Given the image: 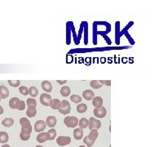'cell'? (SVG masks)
<instances>
[{"mask_svg":"<svg viewBox=\"0 0 159 147\" xmlns=\"http://www.w3.org/2000/svg\"><path fill=\"white\" fill-rule=\"evenodd\" d=\"M57 83H59V84L60 85H63V84H65V83H67V81L66 80H57Z\"/></svg>","mask_w":159,"mask_h":147,"instance_id":"36","label":"cell"},{"mask_svg":"<svg viewBox=\"0 0 159 147\" xmlns=\"http://www.w3.org/2000/svg\"><path fill=\"white\" fill-rule=\"evenodd\" d=\"M60 94L62 95L63 97H69L71 92V90H70V87H68V86H64V87H61L60 89Z\"/></svg>","mask_w":159,"mask_h":147,"instance_id":"23","label":"cell"},{"mask_svg":"<svg viewBox=\"0 0 159 147\" xmlns=\"http://www.w3.org/2000/svg\"><path fill=\"white\" fill-rule=\"evenodd\" d=\"M46 127L47 125L45 123V122L43 120H38L37 122L35 123L34 124V130L36 132H42L44 131V129H46Z\"/></svg>","mask_w":159,"mask_h":147,"instance_id":"6","label":"cell"},{"mask_svg":"<svg viewBox=\"0 0 159 147\" xmlns=\"http://www.w3.org/2000/svg\"><path fill=\"white\" fill-rule=\"evenodd\" d=\"M87 110V105L84 103H81L79 105H78L77 106V111L80 114L85 113Z\"/></svg>","mask_w":159,"mask_h":147,"instance_id":"25","label":"cell"},{"mask_svg":"<svg viewBox=\"0 0 159 147\" xmlns=\"http://www.w3.org/2000/svg\"><path fill=\"white\" fill-rule=\"evenodd\" d=\"M0 101H1V98H0Z\"/></svg>","mask_w":159,"mask_h":147,"instance_id":"41","label":"cell"},{"mask_svg":"<svg viewBox=\"0 0 159 147\" xmlns=\"http://www.w3.org/2000/svg\"><path fill=\"white\" fill-rule=\"evenodd\" d=\"M83 136V130L80 128H76L74 130V137L75 140H81Z\"/></svg>","mask_w":159,"mask_h":147,"instance_id":"19","label":"cell"},{"mask_svg":"<svg viewBox=\"0 0 159 147\" xmlns=\"http://www.w3.org/2000/svg\"><path fill=\"white\" fill-rule=\"evenodd\" d=\"M98 131L96 129H92L91 130V132H90V134L87 136L88 138H89L91 141H96V140L97 139V137H98Z\"/></svg>","mask_w":159,"mask_h":147,"instance_id":"21","label":"cell"},{"mask_svg":"<svg viewBox=\"0 0 159 147\" xmlns=\"http://www.w3.org/2000/svg\"><path fill=\"white\" fill-rule=\"evenodd\" d=\"M3 113V108L2 107V105H0V115H2Z\"/></svg>","mask_w":159,"mask_h":147,"instance_id":"37","label":"cell"},{"mask_svg":"<svg viewBox=\"0 0 159 147\" xmlns=\"http://www.w3.org/2000/svg\"><path fill=\"white\" fill-rule=\"evenodd\" d=\"M83 142H84L85 144L87 145V146L88 147H91L93 145H94L95 142L92 141H91V140L88 138V137H85L84 138H83Z\"/></svg>","mask_w":159,"mask_h":147,"instance_id":"33","label":"cell"},{"mask_svg":"<svg viewBox=\"0 0 159 147\" xmlns=\"http://www.w3.org/2000/svg\"><path fill=\"white\" fill-rule=\"evenodd\" d=\"M47 133L49 135V140H51V141L55 139L56 137V129H54V128H52V129L48 130Z\"/></svg>","mask_w":159,"mask_h":147,"instance_id":"29","label":"cell"},{"mask_svg":"<svg viewBox=\"0 0 159 147\" xmlns=\"http://www.w3.org/2000/svg\"><path fill=\"white\" fill-rule=\"evenodd\" d=\"M8 83L12 87H17L20 85V80H8Z\"/></svg>","mask_w":159,"mask_h":147,"instance_id":"31","label":"cell"},{"mask_svg":"<svg viewBox=\"0 0 159 147\" xmlns=\"http://www.w3.org/2000/svg\"><path fill=\"white\" fill-rule=\"evenodd\" d=\"M70 100L71 101L74 103H80L82 101V97L78 96V95H72L71 97H70Z\"/></svg>","mask_w":159,"mask_h":147,"instance_id":"28","label":"cell"},{"mask_svg":"<svg viewBox=\"0 0 159 147\" xmlns=\"http://www.w3.org/2000/svg\"><path fill=\"white\" fill-rule=\"evenodd\" d=\"M89 121L86 118H82L81 119L78 120V125H79L80 129H84L86 127H88Z\"/></svg>","mask_w":159,"mask_h":147,"instance_id":"20","label":"cell"},{"mask_svg":"<svg viewBox=\"0 0 159 147\" xmlns=\"http://www.w3.org/2000/svg\"><path fill=\"white\" fill-rule=\"evenodd\" d=\"M9 137L6 132H0V142L3 144H6L8 141Z\"/></svg>","mask_w":159,"mask_h":147,"instance_id":"22","label":"cell"},{"mask_svg":"<svg viewBox=\"0 0 159 147\" xmlns=\"http://www.w3.org/2000/svg\"><path fill=\"white\" fill-rule=\"evenodd\" d=\"M29 94L32 97H37V95L38 94V90L36 87L32 86V87H30V88H29Z\"/></svg>","mask_w":159,"mask_h":147,"instance_id":"26","label":"cell"},{"mask_svg":"<svg viewBox=\"0 0 159 147\" xmlns=\"http://www.w3.org/2000/svg\"><path fill=\"white\" fill-rule=\"evenodd\" d=\"M20 101V100L18 97H13L9 101V106H10V108H12V109H17Z\"/></svg>","mask_w":159,"mask_h":147,"instance_id":"16","label":"cell"},{"mask_svg":"<svg viewBox=\"0 0 159 147\" xmlns=\"http://www.w3.org/2000/svg\"><path fill=\"white\" fill-rule=\"evenodd\" d=\"M2 124L6 127H10L14 124V120L13 118H6L2 121Z\"/></svg>","mask_w":159,"mask_h":147,"instance_id":"18","label":"cell"},{"mask_svg":"<svg viewBox=\"0 0 159 147\" xmlns=\"http://www.w3.org/2000/svg\"><path fill=\"white\" fill-rule=\"evenodd\" d=\"M31 132H32V131H30V130L21 128V132L20 133V139L22 140V141H28L30 138Z\"/></svg>","mask_w":159,"mask_h":147,"instance_id":"9","label":"cell"},{"mask_svg":"<svg viewBox=\"0 0 159 147\" xmlns=\"http://www.w3.org/2000/svg\"><path fill=\"white\" fill-rule=\"evenodd\" d=\"M60 105H61V101L59 99H52V104L51 105V107L53 110H59Z\"/></svg>","mask_w":159,"mask_h":147,"instance_id":"24","label":"cell"},{"mask_svg":"<svg viewBox=\"0 0 159 147\" xmlns=\"http://www.w3.org/2000/svg\"><path fill=\"white\" fill-rule=\"evenodd\" d=\"M59 112L60 114H62L64 115H66L68 114H70V111H71V105H70V102L66 100H64L63 101H61V105H60V107L59 108Z\"/></svg>","mask_w":159,"mask_h":147,"instance_id":"2","label":"cell"},{"mask_svg":"<svg viewBox=\"0 0 159 147\" xmlns=\"http://www.w3.org/2000/svg\"><path fill=\"white\" fill-rule=\"evenodd\" d=\"M20 124L21 126V128L32 131V126H31L30 120L28 119L27 118H21L20 119Z\"/></svg>","mask_w":159,"mask_h":147,"instance_id":"8","label":"cell"},{"mask_svg":"<svg viewBox=\"0 0 159 147\" xmlns=\"http://www.w3.org/2000/svg\"><path fill=\"white\" fill-rule=\"evenodd\" d=\"M92 105L96 108H100L103 105V99L100 97H95L92 99Z\"/></svg>","mask_w":159,"mask_h":147,"instance_id":"15","label":"cell"},{"mask_svg":"<svg viewBox=\"0 0 159 147\" xmlns=\"http://www.w3.org/2000/svg\"><path fill=\"white\" fill-rule=\"evenodd\" d=\"M71 142V138L70 137H64V136H60L57 137L56 139V143L60 146H64L66 145H69Z\"/></svg>","mask_w":159,"mask_h":147,"instance_id":"5","label":"cell"},{"mask_svg":"<svg viewBox=\"0 0 159 147\" xmlns=\"http://www.w3.org/2000/svg\"><path fill=\"white\" fill-rule=\"evenodd\" d=\"M36 115H37L36 107H35V106H28L27 111H26V115H27L28 117H34Z\"/></svg>","mask_w":159,"mask_h":147,"instance_id":"17","label":"cell"},{"mask_svg":"<svg viewBox=\"0 0 159 147\" xmlns=\"http://www.w3.org/2000/svg\"><path fill=\"white\" fill-rule=\"evenodd\" d=\"M56 123H57V120H56V118L55 116H48L46 119L45 123L48 127H54L56 125Z\"/></svg>","mask_w":159,"mask_h":147,"instance_id":"11","label":"cell"},{"mask_svg":"<svg viewBox=\"0 0 159 147\" xmlns=\"http://www.w3.org/2000/svg\"><path fill=\"white\" fill-rule=\"evenodd\" d=\"M28 106H37V101L34 98H28L27 101H26Z\"/></svg>","mask_w":159,"mask_h":147,"instance_id":"30","label":"cell"},{"mask_svg":"<svg viewBox=\"0 0 159 147\" xmlns=\"http://www.w3.org/2000/svg\"><path fill=\"white\" fill-rule=\"evenodd\" d=\"M2 147H11V146L8 144H4V145H2Z\"/></svg>","mask_w":159,"mask_h":147,"instance_id":"38","label":"cell"},{"mask_svg":"<svg viewBox=\"0 0 159 147\" xmlns=\"http://www.w3.org/2000/svg\"><path fill=\"white\" fill-rule=\"evenodd\" d=\"M19 91H20V94L24 95V96H27L29 94V88L25 86H21L19 88Z\"/></svg>","mask_w":159,"mask_h":147,"instance_id":"32","label":"cell"},{"mask_svg":"<svg viewBox=\"0 0 159 147\" xmlns=\"http://www.w3.org/2000/svg\"><path fill=\"white\" fill-rule=\"evenodd\" d=\"M82 97L85 100L92 101L95 97V94L92 90H85L84 92H82Z\"/></svg>","mask_w":159,"mask_h":147,"instance_id":"13","label":"cell"},{"mask_svg":"<svg viewBox=\"0 0 159 147\" xmlns=\"http://www.w3.org/2000/svg\"><path fill=\"white\" fill-rule=\"evenodd\" d=\"M47 141H49V135L47 132H40L37 136V141L39 143H43Z\"/></svg>","mask_w":159,"mask_h":147,"instance_id":"10","label":"cell"},{"mask_svg":"<svg viewBox=\"0 0 159 147\" xmlns=\"http://www.w3.org/2000/svg\"><path fill=\"white\" fill-rule=\"evenodd\" d=\"M41 87H42V88L43 89V91H45L46 92H51L52 91V83L47 81V80H45V81L42 82Z\"/></svg>","mask_w":159,"mask_h":147,"instance_id":"12","label":"cell"},{"mask_svg":"<svg viewBox=\"0 0 159 147\" xmlns=\"http://www.w3.org/2000/svg\"><path fill=\"white\" fill-rule=\"evenodd\" d=\"M90 85H91V87H92V88H94V89H99V88L102 87V84L99 83V81H98V80H92V81H91Z\"/></svg>","mask_w":159,"mask_h":147,"instance_id":"27","label":"cell"},{"mask_svg":"<svg viewBox=\"0 0 159 147\" xmlns=\"http://www.w3.org/2000/svg\"><path fill=\"white\" fill-rule=\"evenodd\" d=\"M9 97V91L5 86H0V98L6 99Z\"/></svg>","mask_w":159,"mask_h":147,"instance_id":"14","label":"cell"},{"mask_svg":"<svg viewBox=\"0 0 159 147\" xmlns=\"http://www.w3.org/2000/svg\"><path fill=\"white\" fill-rule=\"evenodd\" d=\"M40 102L45 106H51L52 104V97L47 93H43L40 97Z\"/></svg>","mask_w":159,"mask_h":147,"instance_id":"3","label":"cell"},{"mask_svg":"<svg viewBox=\"0 0 159 147\" xmlns=\"http://www.w3.org/2000/svg\"><path fill=\"white\" fill-rule=\"evenodd\" d=\"M89 123H88V127L89 129H99L101 127V122L99 120L96 119L94 117H91L89 119Z\"/></svg>","mask_w":159,"mask_h":147,"instance_id":"4","label":"cell"},{"mask_svg":"<svg viewBox=\"0 0 159 147\" xmlns=\"http://www.w3.org/2000/svg\"><path fill=\"white\" fill-rule=\"evenodd\" d=\"M79 147H86V146H85V145H80Z\"/></svg>","mask_w":159,"mask_h":147,"instance_id":"40","label":"cell"},{"mask_svg":"<svg viewBox=\"0 0 159 147\" xmlns=\"http://www.w3.org/2000/svg\"><path fill=\"white\" fill-rule=\"evenodd\" d=\"M25 109V102L24 101H20L19 105H18L17 110H24Z\"/></svg>","mask_w":159,"mask_h":147,"instance_id":"34","label":"cell"},{"mask_svg":"<svg viewBox=\"0 0 159 147\" xmlns=\"http://www.w3.org/2000/svg\"><path fill=\"white\" fill-rule=\"evenodd\" d=\"M36 147H43V146H42V145H37Z\"/></svg>","mask_w":159,"mask_h":147,"instance_id":"39","label":"cell"},{"mask_svg":"<svg viewBox=\"0 0 159 147\" xmlns=\"http://www.w3.org/2000/svg\"><path fill=\"white\" fill-rule=\"evenodd\" d=\"M99 83H100L102 85L104 84L106 85V86H111V81H110V80H100Z\"/></svg>","mask_w":159,"mask_h":147,"instance_id":"35","label":"cell"},{"mask_svg":"<svg viewBox=\"0 0 159 147\" xmlns=\"http://www.w3.org/2000/svg\"><path fill=\"white\" fill-rule=\"evenodd\" d=\"M106 114H107V111H106V109L104 107H100V108H95L94 110V115L97 118H104L106 116Z\"/></svg>","mask_w":159,"mask_h":147,"instance_id":"7","label":"cell"},{"mask_svg":"<svg viewBox=\"0 0 159 147\" xmlns=\"http://www.w3.org/2000/svg\"><path fill=\"white\" fill-rule=\"evenodd\" d=\"M65 126L68 127H71V128H75L78 125V119L77 117L75 116H67L64 119Z\"/></svg>","mask_w":159,"mask_h":147,"instance_id":"1","label":"cell"}]
</instances>
